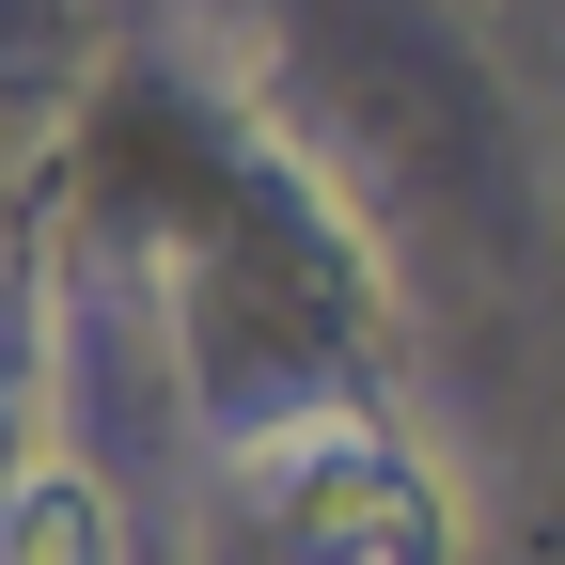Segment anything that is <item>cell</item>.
Segmentation results:
<instances>
[{"label":"cell","instance_id":"1","mask_svg":"<svg viewBox=\"0 0 565 565\" xmlns=\"http://www.w3.org/2000/svg\"><path fill=\"white\" fill-rule=\"evenodd\" d=\"M252 487L299 534L362 550V565H408L424 550V487H408V456L377 440V424H282V440H252Z\"/></svg>","mask_w":565,"mask_h":565},{"label":"cell","instance_id":"2","mask_svg":"<svg viewBox=\"0 0 565 565\" xmlns=\"http://www.w3.org/2000/svg\"><path fill=\"white\" fill-rule=\"evenodd\" d=\"M0 565H126V534H110V487L95 471H17L0 487Z\"/></svg>","mask_w":565,"mask_h":565}]
</instances>
